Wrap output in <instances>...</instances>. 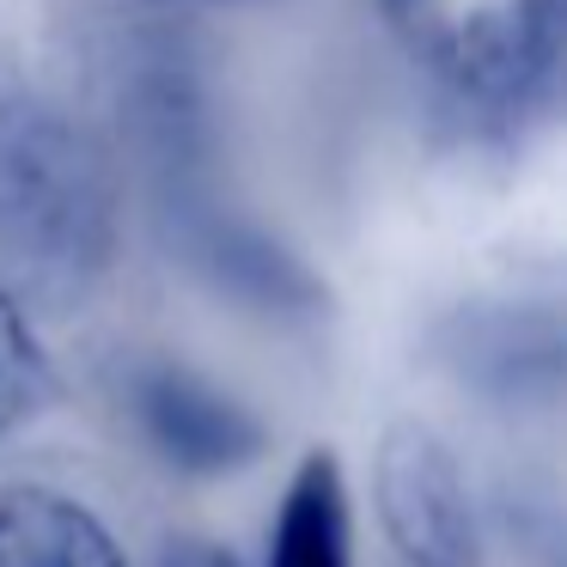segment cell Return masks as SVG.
Segmentation results:
<instances>
[{
    "mask_svg": "<svg viewBox=\"0 0 567 567\" xmlns=\"http://www.w3.org/2000/svg\"><path fill=\"white\" fill-rule=\"evenodd\" d=\"M372 501L384 537L409 567H470L476 555L470 494L440 433H427L421 421H396L372 457Z\"/></svg>",
    "mask_w": 567,
    "mask_h": 567,
    "instance_id": "obj_2",
    "label": "cell"
},
{
    "mask_svg": "<svg viewBox=\"0 0 567 567\" xmlns=\"http://www.w3.org/2000/svg\"><path fill=\"white\" fill-rule=\"evenodd\" d=\"M135 415L147 440L184 470H233L262 445L257 421L189 372H147L135 391Z\"/></svg>",
    "mask_w": 567,
    "mask_h": 567,
    "instance_id": "obj_3",
    "label": "cell"
},
{
    "mask_svg": "<svg viewBox=\"0 0 567 567\" xmlns=\"http://www.w3.org/2000/svg\"><path fill=\"white\" fill-rule=\"evenodd\" d=\"M372 13L440 99L476 116L525 111L567 68V0H372Z\"/></svg>",
    "mask_w": 567,
    "mask_h": 567,
    "instance_id": "obj_1",
    "label": "cell"
},
{
    "mask_svg": "<svg viewBox=\"0 0 567 567\" xmlns=\"http://www.w3.org/2000/svg\"><path fill=\"white\" fill-rule=\"evenodd\" d=\"M159 567H245V561H238L233 549H220V543H208V537H184V543L165 549Z\"/></svg>",
    "mask_w": 567,
    "mask_h": 567,
    "instance_id": "obj_7",
    "label": "cell"
},
{
    "mask_svg": "<svg viewBox=\"0 0 567 567\" xmlns=\"http://www.w3.org/2000/svg\"><path fill=\"white\" fill-rule=\"evenodd\" d=\"M0 567H128V555L86 501L13 482L0 488Z\"/></svg>",
    "mask_w": 567,
    "mask_h": 567,
    "instance_id": "obj_4",
    "label": "cell"
},
{
    "mask_svg": "<svg viewBox=\"0 0 567 567\" xmlns=\"http://www.w3.org/2000/svg\"><path fill=\"white\" fill-rule=\"evenodd\" d=\"M269 567H354V501H348L342 457L330 445L299 457L275 506Z\"/></svg>",
    "mask_w": 567,
    "mask_h": 567,
    "instance_id": "obj_5",
    "label": "cell"
},
{
    "mask_svg": "<svg viewBox=\"0 0 567 567\" xmlns=\"http://www.w3.org/2000/svg\"><path fill=\"white\" fill-rule=\"evenodd\" d=\"M55 396L50 348L38 342L25 299L0 281V440H13L25 421H38Z\"/></svg>",
    "mask_w": 567,
    "mask_h": 567,
    "instance_id": "obj_6",
    "label": "cell"
}]
</instances>
